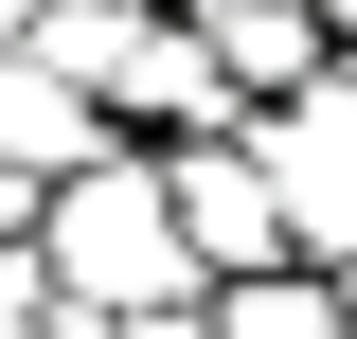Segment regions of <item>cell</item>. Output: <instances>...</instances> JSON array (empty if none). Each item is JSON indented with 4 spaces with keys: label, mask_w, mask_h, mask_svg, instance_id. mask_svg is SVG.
<instances>
[{
    "label": "cell",
    "mask_w": 357,
    "mask_h": 339,
    "mask_svg": "<svg viewBox=\"0 0 357 339\" xmlns=\"http://www.w3.org/2000/svg\"><path fill=\"white\" fill-rule=\"evenodd\" d=\"M54 286H72L89 322H143V303H178V197H143V179H89V197L54 214Z\"/></svg>",
    "instance_id": "6da1fadb"
},
{
    "label": "cell",
    "mask_w": 357,
    "mask_h": 339,
    "mask_svg": "<svg viewBox=\"0 0 357 339\" xmlns=\"http://www.w3.org/2000/svg\"><path fill=\"white\" fill-rule=\"evenodd\" d=\"M178 232H215L232 268H268V179H215V161H197V179H178Z\"/></svg>",
    "instance_id": "7a4b0ae2"
},
{
    "label": "cell",
    "mask_w": 357,
    "mask_h": 339,
    "mask_svg": "<svg viewBox=\"0 0 357 339\" xmlns=\"http://www.w3.org/2000/svg\"><path fill=\"white\" fill-rule=\"evenodd\" d=\"M107 339H197V322H178V303H143V322H107Z\"/></svg>",
    "instance_id": "3957f363"
}]
</instances>
